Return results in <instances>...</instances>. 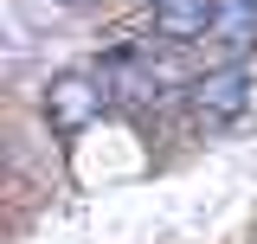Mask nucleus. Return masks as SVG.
<instances>
[{
  "instance_id": "7ed1b4c3",
  "label": "nucleus",
  "mask_w": 257,
  "mask_h": 244,
  "mask_svg": "<svg viewBox=\"0 0 257 244\" xmlns=\"http://www.w3.org/2000/svg\"><path fill=\"white\" fill-rule=\"evenodd\" d=\"M219 20V0H155V32L187 45V39H206Z\"/></svg>"
},
{
  "instance_id": "f03ea898",
  "label": "nucleus",
  "mask_w": 257,
  "mask_h": 244,
  "mask_svg": "<svg viewBox=\"0 0 257 244\" xmlns=\"http://www.w3.org/2000/svg\"><path fill=\"white\" fill-rule=\"evenodd\" d=\"M103 103H109V84H103V77H84V71L58 77V84L45 90V116H52V135H84V129L103 116Z\"/></svg>"
},
{
  "instance_id": "20e7f679",
  "label": "nucleus",
  "mask_w": 257,
  "mask_h": 244,
  "mask_svg": "<svg viewBox=\"0 0 257 244\" xmlns=\"http://www.w3.org/2000/svg\"><path fill=\"white\" fill-rule=\"evenodd\" d=\"M212 39H219V45H251V39H257V7H251V0H219Z\"/></svg>"
},
{
  "instance_id": "39448f33",
  "label": "nucleus",
  "mask_w": 257,
  "mask_h": 244,
  "mask_svg": "<svg viewBox=\"0 0 257 244\" xmlns=\"http://www.w3.org/2000/svg\"><path fill=\"white\" fill-rule=\"evenodd\" d=\"M58 7H90V0H58Z\"/></svg>"
},
{
  "instance_id": "423d86ee",
  "label": "nucleus",
  "mask_w": 257,
  "mask_h": 244,
  "mask_svg": "<svg viewBox=\"0 0 257 244\" xmlns=\"http://www.w3.org/2000/svg\"><path fill=\"white\" fill-rule=\"evenodd\" d=\"M251 7H257V0H251Z\"/></svg>"
},
{
  "instance_id": "f257e3e1",
  "label": "nucleus",
  "mask_w": 257,
  "mask_h": 244,
  "mask_svg": "<svg viewBox=\"0 0 257 244\" xmlns=\"http://www.w3.org/2000/svg\"><path fill=\"white\" fill-rule=\"evenodd\" d=\"M193 116L206 122V129H225V122H238L251 109V64H225V71H206L199 84L187 90Z\"/></svg>"
}]
</instances>
